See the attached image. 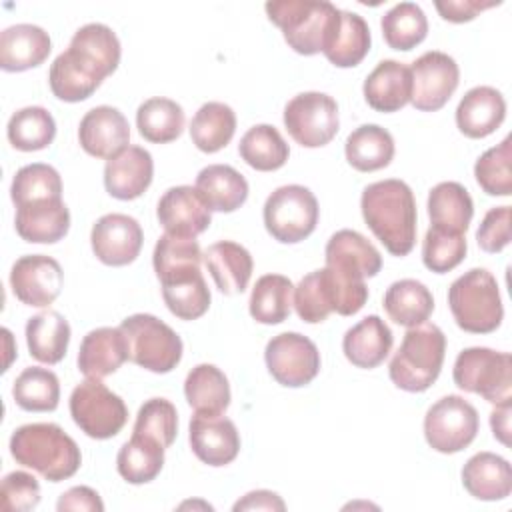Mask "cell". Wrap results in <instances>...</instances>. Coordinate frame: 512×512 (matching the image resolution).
Listing matches in <instances>:
<instances>
[{"label":"cell","instance_id":"obj_31","mask_svg":"<svg viewBox=\"0 0 512 512\" xmlns=\"http://www.w3.org/2000/svg\"><path fill=\"white\" fill-rule=\"evenodd\" d=\"M184 396L196 414L220 416L230 406V384L214 364L194 366L184 380Z\"/></svg>","mask_w":512,"mask_h":512},{"label":"cell","instance_id":"obj_24","mask_svg":"<svg viewBox=\"0 0 512 512\" xmlns=\"http://www.w3.org/2000/svg\"><path fill=\"white\" fill-rule=\"evenodd\" d=\"M364 100L376 112H398L410 102L412 96V74L410 66L398 60H382L366 76Z\"/></svg>","mask_w":512,"mask_h":512},{"label":"cell","instance_id":"obj_57","mask_svg":"<svg viewBox=\"0 0 512 512\" xmlns=\"http://www.w3.org/2000/svg\"><path fill=\"white\" fill-rule=\"evenodd\" d=\"M234 512H240V510H286V504L284 500L272 492V490H252L248 494H244L234 506H232Z\"/></svg>","mask_w":512,"mask_h":512},{"label":"cell","instance_id":"obj_12","mask_svg":"<svg viewBox=\"0 0 512 512\" xmlns=\"http://www.w3.org/2000/svg\"><path fill=\"white\" fill-rule=\"evenodd\" d=\"M264 360L272 378L286 388L306 386L320 372V352L316 344L300 332L272 336L266 344Z\"/></svg>","mask_w":512,"mask_h":512},{"label":"cell","instance_id":"obj_46","mask_svg":"<svg viewBox=\"0 0 512 512\" xmlns=\"http://www.w3.org/2000/svg\"><path fill=\"white\" fill-rule=\"evenodd\" d=\"M48 84L52 94L62 102H82L90 98L102 84L88 70H84L70 54L64 50L56 56L48 72Z\"/></svg>","mask_w":512,"mask_h":512},{"label":"cell","instance_id":"obj_56","mask_svg":"<svg viewBox=\"0 0 512 512\" xmlns=\"http://www.w3.org/2000/svg\"><path fill=\"white\" fill-rule=\"evenodd\" d=\"M58 512H68V510H86V512H102L104 502L96 490L90 486H72L66 490L58 502H56Z\"/></svg>","mask_w":512,"mask_h":512},{"label":"cell","instance_id":"obj_32","mask_svg":"<svg viewBox=\"0 0 512 512\" xmlns=\"http://www.w3.org/2000/svg\"><path fill=\"white\" fill-rule=\"evenodd\" d=\"M428 216L434 228L466 234L474 216L470 192L460 182L436 184L428 194Z\"/></svg>","mask_w":512,"mask_h":512},{"label":"cell","instance_id":"obj_27","mask_svg":"<svg viewBox=\"0 0 512 512\" xmlns=\"http://www.w3.org/2000/svg\"><path fill=\"white\" fill-rule=\"evenodd\" d=\"M202 260L222 294H242L248 288L254 260L242 244L232 240L214 242L206 248Z\"/></svg>","mask_w":512,"mask_h":512},{"label":"cell","instance_id":"obj_52","mask_svg":"<svg viewBox=\"0 0 512 512\" xmlns=\"http://www.w3.org/2000/svg\"><path fill=\"white\" fill-rule=\"evenodd\" d=\"M134 434H142L154 438L164 448L172 446L178 434V412L176 406L166 398H150L146 400L136 414Z\"/></svg>","mask_w":512,"mask_h":512},{"label":"cell","instance_id":"obj_11","mask_svg":"<svg viewBox=\"0 0 512 512\" xmlns=\"http://www.w3.org/2000/svg\"><path fill=\"white\" fill-rule=\"evenodd\" d=\"M282 120L292 140L304 148L326 146L340 128L338 104L324 92L296 94L284 106Z\"/></svg>","mask_w":512,"mask_h":512},{"label":"cell","instance_id":"obj_1","mask_svg":"<svg viewBox=\"0 0 512 512\" xmlns=\"http://www.w3.org/2000/svg\"><path fill=\"white\" fill-rule=\"evenodd\" d=\"M360 210L366 226L392 256H406L416 244V200L398 178L378 180L362 190Z\"/></svg>","mask_w":512,"mask_h":512},{"label":"cell","instance_id":"obj_51","mask_svg":"<svg viewBox=\"0 0 512 512\" xmlns=\"http://www.w3.org/2000/svg\"><path fill=\"white\" fill-rule=\"evenodd\" d=\"M466 250L468 244L464 234L430 226L422 242V262L428 270L436 274H446L464 260Z\"/></svg>","mask_w":512,"mask_h":512},{"label":"cell","instance_id":"obj_55","mask_svg":"<svg viewBox=\"0 0 512 512\" xmlns=\"http://www.w3.org/2000/svg\"><path fill=\"white\" fill-rule=\"evenodd\" d=\"M500 2H480V0H438L434 6L440 16L448 22L462 24L474 20L482 10L494 8Z\"/></svg>","mask_w":512,"mask_h":512},{"label":"cell","instance_id":"obj_14","mask_svg":"<svg viewBox=\"0 0 512 512\" xmlns=\"http://www.w3.org/2000/svg\"><path fill=\"white\" fill-rule=\"evenodd\" d=\"M64 272L58 260L46 254L20 256L10 270L12 294L26 306L46 308L62 292Z\"/></svg>","mask_w":512,"mask_h":512},{"label":"cell","instance_id":"obj_43","mask_svg":"<svg viewBox=\"0 0 512 512\" xmlns=\"http://www.w3.org/2000/svg\"><path fill=\"white\" fill-rule=\"evenodd\" d=\"M12 398L22 410L52 412L60 402V380L48 368L28 366L16 376Z\"/></svg>","mask_w":512,"mask_h":512},{"label":"cell","instance_id":"obj_33","mask_svg":"<svg viewBox=\"0 0 512 512\" xmlns=\"http://www.w3.org/2000/svg\"><path fill=\"white\" fill-rule=\"evenodd\" d=\"M26 344L30 356L42 364H58L70 344V324L56 310H44L26 322Z\"/></svg>","mask_w":512,"mask_h":512},{"label":"cell","instance_id":"obj_17","mask_svg":"<svg viewBox=\"0 0 512 512\" xmlns=\"http://www.w3.org/2000/svg\"><path fill=\"white\" fill-rule=\"evenodd\" d=\"M188 442L196 458L208 466H226L240 452V432L226 416L194 414L188 426Z\"/></svg>","mask_w":512,"mask_h":512},{"label":"cell","instance_id":"obj_50","mask_svg":"<svg viewBox=\"0 0 512 512\" xmlns=\"http://www.w3.org/2000/svg\"><path fill=\"white\" fill-rule=\"evenodd\" d=\"M292 304L296 308L298 318L308 322V324L324 322L334 312L332 294H330V288H328L324 268L306 274L298 282V286L294 288Z\"/></svg>","mask_w":512,"mask_h":512},{"label":"cell","instance_id":"obj_48","mask_svg":"<svg viewBox=\"0 0 512 512\" xmlns=\"http://www.w3.org/2000/svg\"><path fill=\"white\" fill-rule=\"evenodd\" d=\"M10 198L14 206H22L36 200L62 198V178L58 170L50 164H26L12 178Z\"/></svg>","mask_w":512,"mask_h":512},{"label":"cell","instance_id":"obj_22","mask_svg":"<svg viewBox=\"0 0 512 512\" xmlns=\"http://www.w3.org/2000/svg\"><path fill=\"white\" fill-rule=\"evenodd\" d=\"M16 234L30 244H54L70 230V210L62 198L36 200L16 206Z\"/></svg>","mask_w":512,"mask_h":512},{"label":"cell","instance_id":"obj_53","mask_svg":"<svg viewBox=\"0 0 512 512\" xmlns=\"http://www.w3.org/2000/svg\"><path fill=\"white\" fill-rule=\"evenodd\" d=\"M40 502V484L38 480L24 472L14 470L2 478L0 486V506L6 512H28Z\"/></svg>","mask_w":512,"mask_h":512},{"label":"cell","instance_id":"obj_5","mask_svg":"<svg viewBox=\"0 0 512 512\" xmlns=\"http://www.w3.org/2000/svg\"><path fill=\"white\" fill-rule=\"evenodd\" d=\"M448 306L458 328L470 334H490L504 318L496 278L486 268H472L448 288Z\"/></svg>","mask_w":512,"mask_h":512},{"label":"cell","instance_id":"obj_28","mask_svg":"<svg viewBox=\"0 0 512 512\" xmlns=\"http://www.w3.org/2000/svg\"><path fill=\"white\" fill-rule=\"evenodd\" d=\"M392 344L394 336L388 324L380 316L370 314L346 330L342 352L352 366L372 370L386 360Z\"/></svg>","mask_w":512,"mask_h":512},{"label":"cell","instance_id":"obj_19","mask_svg":"<svg viewBox=\"0 0 512 512\" xmlns=\"http://www.w3.org/2000/svg\"><path fill=\"white\" fill-rule=\"evenodd\" d=\"M326 266L352 280H366L380 272L382 256L376 246L356 230H338L324 250Z\"/></svg>","mask_w":512,"mask_h":512},{"label":"cell","instance_id":"obj_23","mask_svg":"<svg viewBox=\"0 0 512 512\" xmlns=\"http://www.w3.org/2000/svg\"><path fill=\"white\" fill-rule=\"evenodd\" d=\"M506 118V100L492 86L470 88L456 108V126L468 138H486Z\"/></svg>","mask_w":512,"mask_h":512},{"label":"cell","instance_id":"obj_8","mask_svg":"<svg viewBox=\"0 0 512 512\" xmlns=\"http://www.w3.org/2000/svg\"><path fill=\"white\" fill-rule=\"evenodd\" d=\"M320 208L310 188L286 184L276 188L264 202L262 218L268 234L282 244H296L308 238L318 224Z\"/></svg>","mask_w":512,"mask_h":512},{"label":"cell","instance_id":"obj_37","mask_svg":"<svg viewBox=\"0 0 512 512\" xmlns=\"http://www.w3.org/2000/svg\"><path fill=\"white\" fill-rule=\"evenodd\" d=\"M160 284L164 304L176 318L196 320L208 312L210 290L200 268L174 274L166 280H160Z\"/></svg>","mask_w":512,"mask_h":512},{"label":"cell","instance_id":"obj_7","mask_svg":"<svg viewBox=\"0 0 512 512\" xmlns=\"http://www.w3.org/2000/svg\"><path fill=\"white\" fill-rule=\"evenodd\" d=\"M454 384L492 404L512 400V356L484 346L464 348L454 362Z\"/></svg>","mask_w":512,"mask_h":512},{"label":"cell","instance_id":"obj_10","mask_svg":"<svg viewBox=\"0 0 512 512\" xmlns=\"http://www.w3.org/2000/svg\"><path fill=\"white\" fill-rule=\"evenodd\" d=\"M476 408L458 394L434 402L424 416V438L440 454H456L470 446L478 434Z\"/></svg>","mask_w":512,"mask_h":512},{"label":"cell","instance_id":"obj_4","mask_svg":"<svg viewBox=\"0 0 512 512\" xmlns=\"http://www.w3.org/2000/svg\"><path fill=\"white\" fill-rule=\"evenodd\" d=\"M444 356L446 336L436 324L412 326L390 360V380L404 392H424L438 380Z\"/></svg>","mask_w":512,"mask_h":512},{"label":"cell","instance_id":"obj_47","mask_svg":"<svg viewBox=\"0 0 512 512\" xmlns=\"http://www.w3.org/2000/svg\"><path fill=\"white\" fill-rule=\"evenodd\" d=\"M202 262V250L196 238L162 234L154 246L152 264L158 280H166L174 274L198 270Z\"/></svg>","mask_w":512,"mask_h":512},{"label":"cell","instance_id":"obj_58","mask_svg":"<svg viewBox=\"0 0 512 512\" xmlns=\"http://www.w3.org/2000/svg\"><path fill=\"white\" fill-rule=\"evenodd\" d=\"M496 408L490 412V428L498 442L510 446V402L494 404Z\"/></svg>","mask_w":512,"mask_h":512},{"label":"cell","instance_id":"obj_49","mask_svg":"<svg viewBox=\"0 0 512 512\" xmlns=\"http://www.w3.org/2000/svg\"><path fill=\"white\" fill-rule=\"evenodd\" d=\"M512 138L506 136L500 144L488 148L474 164V178L488 196L512 194Z\"/></svg>","mask_w":512,"mask_h":512},{"label":"cell","instance_id":"obj_16","mask_svg":"<svg viewBox=\"0 0 512 512\" xmlns=\"http://www.w3.org/2000/svg\"><path fill=\"white\" fill-rule=\"evenodd\" d=\"M156 218L172 236L196 238L212 222V210L192 186L168 188L156 206Z\"/></svg>","mask_w":512,"mask_h":512},{"label":"cell","instance_id":"obj_21","mask_svg":"<svg viewBox=\"0 0 512 512\" xmlns=\"http://www.w3.org/2000/svg\"><path fill=\"white\" fill-rule=\"evenodd\" d=\"M78 140L86 154L94 158H112L130 142V124L114 106H96L88 110L78 126Z\"/></svg>","mask_w":512,"mask_h":512},{"label":"cell","instance_id":"obj_6","mask_svg":"<svg viewBox=\"0 0 512 512\" xmlns=\"http://www.w3.org/2000/svg\"><path fill=\"white\" fill-rule=\"evenodd\" d=\"M128 344V360L154 374L172 372L182 360L180 336L152 314H132L118 326Z\"/></svg>","mask_w":512,"mask_h":512},{"label":"cell","instance_id":"obj_2","mask_svg":"<svg viewBox=\"0 0 512 512\" xmlns=\"http://www.w3.org/2000/svg\"><path fill=\"white\" fill-rule=\"evenodd\" d=\"M10 454L16 464L36 470L48 482L72 478L82 464V454L74 438L52 422H34L16 428L10 436Z\"/></svg>","mask_w":512,"mask_h":512},{"label":"cell","instance_id":"obj_54","mask_svg":"<svg viewBox=\"0 0 512 512\" xmlns=\"http://www.w3.org/2000/svg\"><path fill=\"white\" fill-rule=\"evenodd\" d=\"M510 218V206H496L486 212L476 230V242L484 252L496 254L510 244Z\"/></svg>","mask_w":512,"mask_h":512},{"label":"cell","instance_id":"obj_15","mask_svg":"<svg viewBox=\"0 0 512 512\" xmlns=\"http://www.w3.org/2000/svg\"><path fill=\"white\" fill-rule=\"evenodd\" d=\"M144 232L136 218L128 214H104L90 232L94 256L106 266L132 264L142 248Z\"/></svg>","mask_w":512,"mask_h":512},{"label":"cell","instance_id":"obj_25","mask_svg":"<svg viewBox=\"0 0 512 512\" xmlns=\"http://www.w3.org/2000/svg\"><path fill=\"white\" fill-rule=\"evenodd\" d=\"M128 360V344L120 328L90 330L78 350V370L86 378H106L114 374Z\"/></svg>","mask_w":512,"mask_h":512},{"label":"cell","instance_id":"obj_34","mask_svg":"<svg viewBox=\"0 0 512 512\" xmlns=\"http://www.w3.org/2000/svg\"><path fill=\"white\" fill-rule=\"evenodd\" d=\"M394 138L378 124H362L352 130L344 144L348 164L358 172H376L394 158Z\"/></svg>","mask_w":512,"mask_h":512},{"label":"cell","instance_id":"obj_20","mask_svg":"<svg viewBox=\"0 0 512 512\" xmlns=\"http://www.w3.org/2000/svg\"><path fill=\"white\" fill-rule=\"evenodd\" d=\"M154 160L142 146H126L106 160L104 186L116 200H134L152 184Z\"/></svg>","mask_w":512,"mask_h":512},{"label":"cell","instance_id":"obj_39","mask_svg":"<svg viewBox=\"0 0 512 512\" xmlns=\"http://www.w3.org/2000/svg\"><path fill=\"white\" fill-rule=\"evenodd\" d=\"M164 446L154 438L134 434L122 444L116 456L118 474L130 484L152 482L164 466Z\"/></svg>","mask_w":512,"mask_h":512},{"label":"cell","instance_id":"obj_42","mask_svg":"<svg viewBox=\"0 0 512 512\" xmlns=\"http://www.w3.org/2000/svg\"><path fill=\"white\" fill-rule=\"evenodd\" d=\"M238 154L250 168L258 172H272L286 164L290 148L274 126L256 124L240 138Z\"/></svg>","mask_w":512,"mask_h":512},{"label":"cell","instance_id":"obj_30","mask_svg":"<svg viewBox=\"0 0 512 512\" xmlns=\"http://www.w3.org/2000/svg\"><path fill=\"white\" fill-rule=\"evenodd\" d=\"M194 188L212 212H234L248 198L246 178L228 164H210L202 168Z\"/></svg>","mask_w":512,"mask_h":512},{"label":"cell","instance_id":"obj_45","mask_svg":"<svg viewBox=\"0 0 512 512\" xmlns=\"http://www.w3.org/2000/svg\"><path fill=\"white\" fill-rule=\"evenodd\" d=\"M384 42L392 50L408 52L424 42L428 34V20L424 10L414 2H400L392 6L380 20Z\"/></svg>","mask_w":512,"mask_h":512},{"label":"cell","instance_id":"obj_41","mask_svg":"<svg viewBox=\"0 0 512 512\" xmlns=\"http://www.w3.org/2000/svg\"><path fill=\"white\" fill-rule=\"evenodd\" d=\"M294 296V284L288 276L282 274H264L256 280L248 310L250 316L266 326L280 324L288 318Z\"/></svg>","mask_w":512,"mask_h":512},{"label":"cell","instance_id":"obj_35","mask_svg":"<svg viewBox=\"0 0 512 512\" xmlns=\"http://www.w3.org/2000/svg\"><path fill=\"white\" fill-rule=\"evenodd\" d=\"M382 306L392 322L412 328L430 318L434 310V296L422 282L402 278L386 288Z\"/></svg>","mask_w":512,"mask_h":512},{"label":"cell","instance_id":"obj_9","mask_svg":"<svg viewBox=\"0 0 512 512\" xmlns=\"http://www.w3.org/2000/svg\"><path fill=\"white\" fill-rule=\"evenodd\" d=\"M70 416L86 436L108 440L124 428L128 408L102 380L86 378L70 394Z\"/></svg>","mask_w":512,"mask_h":512},{"label":"cell","instance_id":"obj_36","mask_svg":"<svg viewBox=\"0 0 512 512\" xmlns=\"http://www.w3.org/2000/svg\"><path fill=\"white\" fill-rule=\"evenodd\" d=\"M370 42L372 38L366 20L356 12L340 10L338 26L322 54L336 68H352L366 58Z\"/></svg>","mask_w":512,"mask_h":512},{"label":"cell","instance_id":"obj_18","mask_svg":"<svg viewBox=\"0 0 512 512\" xmlns=\"http://www.w3.org/2000/svg\"><path fill=\"white\" fill-rule=\"evenodd\" d=\"M68 54L100 82L110 76L122 56L120 40L114 30L100 22L80 26L68 46Z\"/></svg>","mask_w":512,"mask_h":512},{"label":"cell","instance_id":"obj_3","mask_svg":"<svg viewBox=\"0 0 512 512\" xmlns=\"http://www.w3.org/2000/svg\"><path fill=\"white\" fill-rule=\"evenodd\" d=\"M264 10L268 20L282 30L286 44L302 56L324 52L340 20V8L332 2L274 0L266 2Z\"/></svg>","mask_w":512,"mask_h":512},{"label":"cell","instance_id":"obj_40","mask_svg":"<svg viewBox=\"0 0 512 512\" xmlns=\"http://www.w3.org/2000/svg\"><path fill=\"white\" fill-rule=\"evenodd\" d=\"M136 128L152 144H168L184 130V110L170 98H148L136 110Z\"/></svg>","mask_w":512,"mask_h":512},{"label":"cell","instance_id":"obj_38","mask_svg":"<svg viewBox=\"0 0 512 512\" xmlns=\"http://www.w3.org/2000/svg\"><path fill=\"white\" fill-rule=\"evenodd\" d=\"M192 144L206 154H214L230 144L236 132V114L224 102H206L190 120Z\"/></svg>","mask_w":512,"mask_h":512},{"label":"cell","instance_id":"obj_44","mask_svg":"<svg viewBox=\"0 0 512 512\" xmlns=\"http://www.w3.org/2000/svg\"><path fill=\"white\" fill-rule=\"evenodd\" d=\"M8 142L20 152L44 150L56 136V122L42 106H26L14 112L6 126Z\"/></svg>","mask_w":512,"mask_h":512},{"label":"cell","instance_id":"obj_26","mask_svg":"<svg viewBox=\"0 0 512 512\" xmlns=\"http://www.w3.org/2000/svg\"><path fill=\"white\" fill-rule=\"evenodd\" d=\"M52 50L48 32L36 24H14L0 34V68L24 72L40 66Z\"/></svg>","mask_w":512,"mask_h":512},{"label":"cell","instance_id":"obj_29","mask_svg":"<svg viewBox=\"0 0 512 512\" xmlns=\"http://www.w3.org/2000/svg\"><path fill=\"white\" fill-rule=\"evenodd\" d=\"M462 484L470 496L484 502L504 500L512 492L510 462L494 452L470 456L462 468Z\"/></svg>","mask_w":512,"mask_h":512},{"label":"cell","instance_id":"obj_13","mask_svg":"<svg viewBox=\"0 0 512 512\" xmlns=\"http://www.w3.org/2000/svg\"><path fill=\"white\" fill-rule=\"evenodd\" d=\"M410 104L420 112H436L446 106L460 82V68L452 56L430 50L418 56L412 66Z\"/></svg>","mask_w":512,"mask_h":512}]
</instances>
